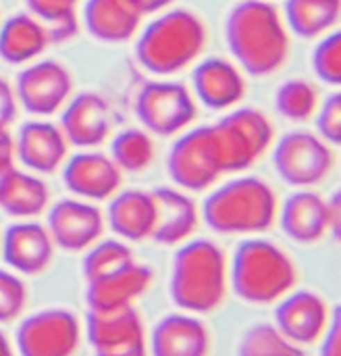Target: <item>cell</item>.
Here are the masks:
<instances>
[{
    "label": "cell",
    "instance_id": "obj_24",
    "mask_svg": "<svg viewBox=\"0 0 341 356\" xmlns=\"http://www.w3.org/2000/svg\"><path fill=\"white\" fill-rule=\"evenodd\" d=\"M142 13L131 0H88L83 4V25L88 33L106 44L131 40L142 23Z\"/></svg>",
    "mask_w": 341,
    "mask_h": 356
},
{
    "label": "cell",
    "instance_id": "obj_5",
    "mask_svg": "<svg viewBox=\"0 0 341 356\" xmlns=\"http://www.w3.org/2000/svg\"><path fill=\"white\" fill-rule=\"evenodd\" d=\"M298 271L290 254L265 238H248L235 246L229 263V286L250 305H273L294 290Z\"/></svg>",
    "mask_w": 341,
    "mask_h": 356
},
{
    "label": "cell",
    "instance_id": "obj_26",
    "mask_svg": "<svg viewBox=\"0 0 341 356\" xmlns=\"http://www.w3.org/2000/svg\"><path fill=\"white\" fill-rule=\"evenodd\" d=\"M50 42L48 27L29 13H17L0 25V58L8 65L35 60Z\"/></svg>",
    "mask_w": 341,
    "mask_h": 356
},
{
    "label": "cell",
    "instance_id": "obj_6",
    "mask_svg": "<svg viewBox=\"0 0 341 356\" xmlns=\"http://www.w3.org/2000/svg\"><path fill=\"white\" fill-rule=\"evenodd\" d=\"M223 173L248 171L273 144L275 125L252 106H240L210 125Z\"/></svg>",
    "mask_w": 341,
    "mask_h": 356
},
{
    "label": "cell",
    "instance_id": "obj_17",
    "mask_svg": "<svg viewBox=\"0 0 341 356\" xmlns=\"http://www.w3.org/2000/svg\"><path fill=\"white\" fill-rule=\"evenodd\" d=\"M0 252L4 263L15 273L40 275L52 263L54 242L44 225L23 219L4 232L0 240Z\"/></svg>",
    "mask_w": 341,
    "mask_h": 356
},
{
    "label": "cell",
    "instance_id": "obj_13",
    "mask_svg": "<svg viewBox=\"0 0 341 356\" xmlns=\"http://www.w3.org/2000/svg\"><path fill=\"white\" fill-rule=\"evenodd\" d=\"M46 229L54 246L67 252H81L102 238L104 215L88 200L63 198L50 207Z\"/></svg>",
    "mask_w": 341,
    "mask_h": 356
},
{
    "label": "cell",
    "instance_id": "obj_38",
    "mask_svg": "<svg viewBox=\"0 0 341 356\" xmlns=\"http://www.w3.org/2000/svg\"><path fill=\"white\" fill-rule=\"evenodd\" d=\"M17 117V96L13 86L0 77V127H8Z\"/></svg>",
    "mask_w": 341,
    "mask_h": 356
},
{
    "label": "cell",
    "instance_id": "obj_15",
    "mask_svg": "<svg viewBox=\"0 0 341 356\" xmlns=\"http://www.w3.org/2000/svg\"><path fill=\"white\" fill-rule=\"evenodd\" d=\"M60 131L77 148H96L110 136L113 113L104 96L81 92L60 108Z\"/></svg>",
    "mask_w": 341,
    "mask_h": 356
},
{
    "label": "cell",
    "instance_id": "obj_12",
    "mask_svg": "<svg viewBox=\"0 0 341 356\" xmlns=\"http://www.w3.org/2000/svg\"><path fill=\"white\" fill-rule=\"evenodd\" d=\"M275 309V327L296 346H313L327 332L333 311L313 290H292Z\"/></svg>",
    "mask_w": 341,
    "mask_h": 356
},
{
    "label": "cell",
    "instance_id": "obj_31",
    "mask_svg": "<svg viewBox=\"0 0 341 356\" xmlns=\"http://www.w3.org/2000/svg\"><path fill=\"white\" fill-rule=\"evenodd\" d=\"M238 356H306L292 344L273 323H254L240 340Z\"/></svg>",
    "mask_w": 341,
    "mask_h": 356
},
{
    "label": "cell",
    "instance_id": "obj_35",
    "mask_svg": "<svg viewBox=\"0 0 341 356\" xmlns=\"http://www.w3.org/2000/svg\"><path fill=\"white\" fill-rule=\"evenodd\" d=\"M27 305V288L23 280L13 273L0 269V323L15 321Z\"/></svg>",
    "mask_w": 341,
    "mask_h": 356
},
{
    "label": "cell",
    "instance_id": "obj_10",
    "mask_svg": "<svg viewBox=\"0 0 341 356\" xmlns=\"http://www.w3.org/2000/svg\"><path fill=\"white\" fill-rule=\"evenodd\" d=\"M15 344L21 356H75L81 344V323L75 313L50 307L21 321Z\"/></svg>",
    "mask_w": 341,
    "mask_h": 356
},
{
    "label": "cell",
    "instance_id": "obj_16",
    "mask_svg": "<svg viewBox=\"0 0 341 356\" xmlns=\"http://www.w3.org/2000/svg\"><path fill=\"white\" fill-rule=\"evenodd\" d=\"M277 219L283 234L296 244H317L331 234L329 200L308 188L290 194L277 209Z\"/></svg>",
    "mask_w": 341,
    "mask_h": 356
},
{
    "label": "cell",
    "instance_id": "obj_4",
    "mask_svg": "<svg viewBox=\"0 0 341 356\" xmlns=\"http://www.w3.org/2000/svg\"><path fill=\"white\" fill-rule=\"evenodd\" d=\"M277 194L260 177L242 175L215 188L204 204V223L225 236H254L277 221Z\"/></svg>",
    "mask_w": 341,
    "mask_h": 356
},
{
    "label": "cell",
    "instance_id": "obj_8",
    "mask_svg": "<svg viewBox=\"0 0 341 356\" xmlns=\"http://www.w3.org/2000/svg\"><path fill=\"white\" fill-rule=\"evenodd\" d=\"M331 146L313 131L296 129L281 136L273 148V167L292 188L306 190L319 186L333 171Z\"/></svg>",
    "mask_w": 341,
    "mask_h": 356
},
{
    "label": "cell",
    "instance_id": "obj_33",
    "mask_svg": "<svg viewBox=\"0 0 341 356\" xmlns=\"http://www.w3.org/2000/svg\"><path fill=\"white\" fill-rule=\"evenodd\" d=\"M133 263V252L125 242L119 240H98L92 244L81 261V271L85 282L108 275L125 265Z\"/></svg>",
    "mask_w": 341,
    "mask_h": 356
},
{
    "label": "cell",
    "instance_id": "obj_11",
    "mask_svg": "<svg viewBox=\"0 0 341 356\" xmlns=\"http://www.w3.org/2000/svg\"><path fill=\"white\" fill-rule=\"evenodd\" d=\"M17 102L35 117L58 113L73 92V77L58 60H38L21 69L15 79Z\"/></svg>",
    "mask_w": 341,
    "mask_h": 356
},
{
    "label": "cell",
    "instance_id": "obj_23",
    "mask_svg": "<svg viewBox=\"0 0 341 356\" xmlns=\"http://www.w3.org/2000/svg\"><path fill=\"white\" fill-rule=\"evenodd\" d=\"M85 336L96 353H113L146 342V330L133 307L115 311H88Z\"/></svg>",
    "mask_w": 341,
    "mask_h": 356
},
{
    "label": "cell",
    "instance_id": "obj_43",
    "mask_svg": "<svg viewBox=\"0 0 341 356\" xmlns=\"http://www.w3.org/2000/svg\"><path fill=\"white\" fill-rule=\"evenodd\" d=\"M0 356H15L13 344L8 342V338L2 330H0Z\"/></svg>",
    "mask_w": 341,
    "mask_h": 356
},
{
    "label": "cell",
    "instance_id": "obj_34",
    "mask_svg": "<svg viewBox=\"0 0 341 356\" xmlns=\"http://www.w3.org/2000/svg\"><path fill=\"white\" fill-rule=\"evenodd\" d=\"M313 71L315 75L327 83L338 88L341 83V35L340 31H331L319 38V44L313 50Z\"/></svg>",
    "mask_w": 341,
    "mask_h": 356
},
{
    "label": "cell",
    "instance_id": "obj_19",
    "mask_svg": "<svg viewBox=\"0 0 341 356\" xmlns=\"http://www.w3.org/2000/svg\"><path fill=\"white\" fill-rule=\"evenodd\" d=\"M69 142L63 136L60 127L33 119L19 127L15 138V154L33 173H54L67 159Z\"/></svg>",
    "mask_w": 341,
    "mask_h": 356
},
{
    "label": "cell",
    "instance_id": "obj_32",
    "mask_svg": "<svg viewBox=\"0 0 341 356\" xmlns=\"http://www.w3.org/2000/svg\"><path fill=\"white\" fill-rule=\"evenodd\" d=\"M77 2L79 0H25L29 15H33L48 27L52 42H63L75 35Z\"/></svg>",
    "mask_w": 341,
    "mask_h": 356
},
{
    "label": "cell",
    "instance_id": "obj_30",
    "mask_svg": "<svg viewBox=\"0 0 341 356\" xmlns=\"http://www.w3.org/2000/svg\"><path fill=\"white\" fill-rule=\"evenodd\" d=\"M275 108L288 121H308L319 108V90L302 77L288 79L275 92Z\"/></svg>",
    "mask_w": 341,
    "mask_h": 356
},
{
    "label": "cell",
    "instance_id": "obj_21",
    "mask_svg": "<svg viewBox=\"0 0 341 356\" xmlns=\"http://www.w3.org/2000/svg\"><path fill=\"white\" fill-rule=\"evenodd\" d=\"M156 221L152 238L160 246H177L190 240L198 227V207L196 202L179 188L160 186L152 190Z\"/></svg>",
    "mask_w": 341,
    "mask_h": 356
},
{
    "label": "cell",
    "instance_id": "obj_39",
    "mask_svg": "<svg viewBox=\"0 0 341 356\" xmlns=\"http://www.w3.org/2000/svg\"><path fill=\"white\" fill-rule=\"evenodd\" d=\"M138 10L142 15H154V13H163L165 8H169L175 0H131Z\"/></svg>",
    "mask_w": 341,
    "mask_h": 356
},
{
    "label": "cell",
    "instance_id": "obj_29",
    "mask_svg": "<svg viewBox=\"0 0 341 356\" xmlns=\"http://www.w3.org/2000/svg\"><path fill=\"white\" fill-rule=\"evenodd\" d=\"M110 159L121 171H144L154 159V142L148 131L140 127H127L113 138Z\"/></svg>",
    "mask_w": 341,
    "mask_h": 356
},
{
    "label": "cell",
    "instance_id": "obj_2",
    "mask_svg": "<svg viewBox=\"0 0 341 356\" xmlns=\"http://www.w3.org/2000/svg\"><path fill=\"white\" fill-rule=\"evenodd\" d=\"M229 263L223 248L210 240H190L179 246L171 265V300L192 315L215 313L227 296Z\"/></svg>",
    "mask_w": 341,
    "mask_h": 356
},
{
    "label": "cell",
    "instance_id": "obj_14",
    "mask_svg": "<svg viewBox=\"0 0 341 356\" xmlns=\"http://www.w3.org/2000/svg\"><path fill=\"white\" fill-rule=\"evenodd\" d=\"M123 181V171L110 156L96 150H83L73 154L63 167L65 188L88 202L113 198Z\"/></svg>",
    "mask_w": 341,
    "mask_h": 356
},
{
    "label": "cell",
    "instance_id": "obj_22",
    "mask_svg": "<svg viewBox=\"0 0 341 356\" xmlns=\"http://www.w3.org/2000/svg\"><path fill=\"white\" fill-rule=\"evenodd\" d=\"M152 356H208L210 334L192 313L165 315L152 330Z\"/></svg>",
    "mask_w": 341,
    "mask_h": 356
},
{
    "label": "cell",
    "instance_id": "obj_20",
    "mask_svg": "<svg viewBox=\"0 0 341 356\" xmlns=\"http://www.w3.org/2000/svg\"><path fill=\"white\" fill-rule=\"evenodd\" d=\"M152 284V271L146 265H125L108 275L85 282L88 311H115L133 307Z\"/></svg>",
    "mask_w": 341,
    "mask_h": 356
},
{
    "label": "cell",
    "instance_id": "obj_27",
    "mask_svg": "<svg viewBox=\"0 0 341 356\" xmlns=\"http://www.w3.org/2000/svg\"><path fill=\"white\" fill-rule=\"evenodd\" d=\"M340 15L341 0H285L281 17L288 31L302 40H319L335 31Z\"/></svg>",
    "mask_w": 341,
    "mask_h": 356
},
{
    "label": "cell",
    "instance_id": "obj_28",
    "mask_svg": "<svg viewBox=\"0 0 341 356\" xmlns=\"http://www.w3.org/2000/svg\"><path fill=\"white\" fill-rule=\"evenodd\" d=\"M50 202V190L46 181H42L38 175L15 171L8 175L2 194H0V209L15 217V219H31L46 211Z\"/></svg>",
    "mask_w": 341,
    "mask_h": 356
},
{
    "label": "cell",
    "instance_id": "obj_9",
    "mask_svg": "<svg viewBox=\"0 0 341 356\" xmlns=\"http://www.w3.org/2000/svg\"><path fill=\"white\" fill-rule=\"evenodd\" d=\"M167 173L183 192H206L225 175L210 125L194 127L175 140L167 156Z\"/></svg>",
    "mask_w": 341,
    "mask_h": 356
},
{
    "label": "cell",
    "instance_id": "obj_36",
    "mask_svg": "<svg viewBox=\"0 0 341 356\" xmlns=\"http://www.w3.org/2000/svg\"><path fill=\"white\" fill-rule=\"evenodd\" d=\"M317 131L329 144L335 146L341 140V94H329L317 108Z\"/></svg>",
    "mask_w": 341,
    "mask_h": 356
},
{
    "label": "cell",
    "instance_id": "obj_3",
    "mask_svg": "<svg viewBox=\"0 0 341 356\" xmlns=\"http://www.w3.org/2000/svg\"><path fill=\"white\" fill-rule=\"evenodd\" d=\"M208 42L204 21L188 8L163 10L140 33L135 60L152 75H173L196 63Z\"/></svg>",
    "mask_w": 341,
    "mask_h": 356
},
{
    "label": "cell",
    "instance_id": "obj_40",
    "mask_svg": "<svg viewBox=\"0 0 341 356\" xmlns=\"http://www.w3.org/2000/svg\"><path fill=\"white\" fill-rule=\"evenodd\" d=\"M15 156V138L8 134V127H0V161H13Z\"/></svg>",
    "mask_w": 341,
    "mask_h": 356
},
{
    "label": "cell",
    "instance_id": "obj_25",
    "mask_svg": "<svg viewBox=\"0 0 341 356\" xmlns=\"http://www.w3.org/2000/svg\"><path fill=\"white\" fill-rule=\"evenodd\" d=\"M108 227L123 240L144 242L152 238L156 207L152 192L146 190H125L110 198L106 211Z\"/></svg>",
    "mask_w": 341,
    "mask_h": 356
},
{
    "label": "cell",
    "instance_id": "obj_37",
    "mask_svg": "<svg viewBox=\"0 0 341 356\" xmlns=\"http://www.w3.org/2000/svg\"><path fill=\"white\" fill-rule=\"evenodd\" d=\"M321 344V353L319 356H341V313L333 311L331 323L327 327V332L323 334V338L319 340Z\"/></svg>",
    "mask_w": 341,
    "mask_h": 356
},
{
    "label": "cell",
    "instance_id": "obj_41",
    "mask_svg": "<svg viewBox=\"0 0 341 356\" xmlns=\"http://www.w3.org/2000/svg\"><path fill=\"white\" fill-rule=\"evenodd\" d=\"M96 356H148V342H140L113 353H96Z\"/></svg>",
    "mask_w": 341,
    "mask_h": 356
},
{
    "label": "cell",
    "instance_id": "obj_42",
    "mask_svg": "<svg viewBox=\"0 0 341 356\" xmlns=\"http://www.w3.org/2000/svg\"><path fill=\"white\" fill-rule=\"evenodd\" d=\"M15 171V163L13 161H0V194H2V188L8 179V175Z\"/></svg>",
    "mask_w": 341,
    "mask_h": 356
},
{
    "label": "cell",
    "instance_id": "obj_18",
    "mask_svg": "<svg viewBox=\"0 0 341 356\" xmlns=\"http://www.w3.org/2000/svg\"><path fill=\"white\" fill-rule=\"evenodd\" d=\"M192 88L204 106L213 111H229L244 98L246 79L235 63L210 56L194 67Z\"/></svg>",
    "mask_w": 341,
    "mask_h": 356
},
{
    "label": "cell",
    "instance_id": "obj_7",
    "mask_svg": "<svg viewBox=\"0 0 341 356\" xmlns=\"http://www.w3.org/2000/svg\"><path fill=\"white\" fill-rule=\"evenodd\" d=\"M133 111L142 129L158 138H173L185 131L196 115V100L188 86L179 81H146L133 102Z\"/></svg>",
    "mask_w": 341,
    "mask_h": 356
},
{
    "label": "cell",
    "instance_id": "obj_1",
    "mask_svg": "<svg viewBox=\"0 0 341 356\" xmlns=\"http://www.w3.org/2000/svg\"><path fill=\"white\" fill-rule=\"evenodd\" d=\"M225 42L242 71L252 77L277 73L290 56V31L269 0H242L225 19Z\"/></svg>",
    "mask_w": 341,
    "mask_h": 356
}]
</instances>
